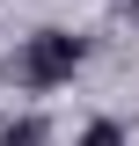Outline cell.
<instances>
[{
    "instance_id": "2",
    "label": "cell",
    "mask_w": 139,
    "mask_h": 146,
    "mask_svg": "<svg viewBox=\"0 0 139 146\" xmlns=\"http://www.w3.org/2000/svg\"><path fill=\"white\" fill-rule=\"evenodd\" d=\"M81 146H124V131H117V124H88V131H81Z\"/></svg>"
},
{
    "instance_id": "1",
    "label": "cell",
    "mask_w": 139,
    "mask_h": 146,
    "mask_svg": "<svg viewBox=\"0 0 139 146\" xmlns=\"http://www.w3.org/2000/svg\"><path fill=\"white\" fill-rule=\"evenodd\" d=\"M73 66H81V36H66V29H44V36H29V44H22V73H29L37 88L66 80Z\"/></svg>"
}]
</instances>
